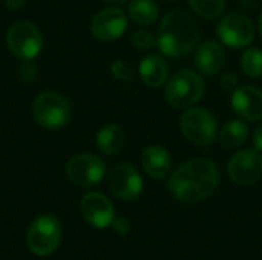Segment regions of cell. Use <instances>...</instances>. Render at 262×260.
Segmentation results:
<instances>
[{"label":"cell","mask_w":262,"mask_h":260,"mask_svg":"<svg viewBox=\"0 0 262 260\" xmlns=\"http://www.w3.org/2000/svg\"><path fill=\"white\" fill-rule=\"evenodd\" d=\"M180 129L183 136L196 146H210L218 136L216 118L201 107H189V110L181 115Z\"/></svg>","instance_id":"5"},{"label":"cell","mask_w":262,"mask_h":260,"mask_svg":"<svg viewBox=\"0 0 262 260\" xmlns=\"http://www.w3.org/2000/svg\"><path fill=\"white\" fill-rule=\"evenodd\" d=\"M241 69L252 78L262 77V51L258 48H249L241 55Z\"/></svg>","instance_id":"22"},{"label":"cell","mask_w":262,"mask_h":260,"mask_svg":"<svg viewBox=\"0 0 262 260\" xmlns=\"http://www.w3.org/2000/svg\"><path fill=\"white\" fill-rule=\"evenodd\" d=\"M203 77L190 69L178 70L166 84L164 95L170 106L177 109H189L204 95Z\"/></svg>","instance_id":"3"},{"label":"cell","mask_w":262,"mask_h":260,"mask_svg":"<svg viewBox=\"0 0 262 260\" xmlns=\"http://www.w3.org/2000/svg\"><path fill=\"white\" fill-rule=\"evenodd\" d=\"M126 28L127 17L120 8H104L91 21V34L98 41H114L124 34Z\"/></svg>","instance_id":"12"},{"label":"cell","mask_w":262,"mask_h":260,"mask_svg":"<svg viewBox=\"0 0 262 260\" xmlns=\"http://www.w3.org/2000/svg\"><path fill=\"white\" fill-rule=\"evenodd\" d=\"M61 242V224L54 215L37 218L28 230L26 244L35 256L52 254Z\"/></svg>","instance_id":"6"},{"label":"cell","mask_w":262,"mask_h":260,"mask_svg":"<svg viewBox=\"0 0 262 260\" xmlns=\"http://www.w3.org/2000/svg\"><path fill=\"white\" fill-rule=\"evenodd\" d=\"M104 2H107V3H111V5H121V3H124V2H127V0H104Z\"/></svg>","instance_id":"30"},{"label":"cell","mask_w":262,"mask_h":260,"mask_svg":"<svg viewBox=\"0 0 262 260\" xmlns=\"http://www.w3.org/2000/svg\"><path fill=\"white\" fill-rule=\"evenodd\" d=\"M258 29H259V34H261L262 37V12L261 15H259V20H258Z\"/></svg>","instance_id":"31"},{"label":"cell","mask_w":262,"mask_h":260,"mask_svg":"<svg viewBox=\"0 0 262 260\" xmlns=\"http://www.w3.org/2000/svg\"><path fill=\"white\" fill-rule=\"evenodd\" d=\"M249 136V127L241 120H232L229 121L218 135L220 144L226 150H235L241 147Z\"/></svg>","instance_id":"19"},{"label":"cell","mask_w":262,"mask_h":260,"mask_svg":"<svg viewBox=\"0 0 262 260\" xmlns=\"http://www.w3.org/2000/svg\"><path fill=\"white\" fill-rule=\"evenodd\" d=\"M221 87L224 90H229V92H235L238 87H239V81H238V77L233 74V72H226L221 75Z\"/></svg>","instance_id":"24"},{"label":"cell","mask_w":262,"mask_h":260,"mask_svg":"<svg viewBox=\"0 0 262 260\" xmlns=\"http://www.w3.org/2000/svg\"><path fill=\"white\" fill-rule=\"evenodd\" d=\"M169 75V67L158 54L146 55L140 63V77L149 87H160Z\"/></svg>","instance_id":"17"},{"label":"cell","mask_w":262,"mask_h":260,"mask_svg":"<svg viewBox=\"0 0 262 260\" xmlns=\"http://www.w3.org/2000/svg\"><path fill=\"white\" fill-rule=\"evenodd\" d=\"M112 227H114L115 233H118V234H127L130 231V222L123 216L121 218H114Z\"/></svg>","instance_id":"26"},{"label":"cell","mask_w":262,"mask_h":260,"mask_svg":"<svg viewBox=\"0 0 262 260\" xmlns=\"http://www.w3.org/2000/svg\"><path fill=\"white\" fill-rule=\"evenodd\" d=\"M226 63L224 48L213 40L201 43L195 54V66L203 75H215L221 72Z\"/></svg>","instance_id":"15"},{"label":"cell","mask_w":262,"mask_h":260,"mask_svg":"<svg viewBox=\"0 0 262 260\" xmlns=\"http://www.w3.org/2000/svg\"><path fill=\"white\" fill-rule=\"evenodd\" d=\"M189 5L198 17L213 20L224 12L226 0H189Z\"/></svg>","instance_id":"21"},{"label":"cell","mask_w":262,"mask_h":260,"mask_svg":"<svg viewBox=\"0 0 262 260\" xmlns=\"http://www.w3.org/2000/svg\"><path fill=\"white\" fill-rule=\"evenodd\" d=\"M229 176L239 185H252L262 178V155L256 149L235 153L227 166Z\"/></svg>","instance_id":"11"},{"label":"cell","mask_w":262,"mask_h":260,"mask_svg":"<svg viewBox=\"0 0 262 260\" xmlns=\"http://www.w3.org/2000/svg\"><path fill=\"white\" fill-rule=\"evenodd\" d=\"M130 43L134 48H137L140 51H149L150 48H154L157 44V38L147 29H137L130 35Z\"/></svg>","instance_id":"23"},{"label":"cell","mask_w":262,"mask_h":260,"mask_svg":"<svg viewBox=\"0 0 262 260\" xmlns=\"http://www.w3.org/2000/svg\"><path fill=\"white\" fill-rule=\"evenodd\" d=\"M200 41L196 20L183 12L172 11L163 17L157 31V46L166 57L181 58L190 54Z\"/></svg>","instance_id":"2"},{"label":"cell","mask_w":262,"mask_h":260,"mask_svg":"<svg viewBox=\"0 0 262 260\" xmlns=\"http://www.w3.org/2000/svg\"><path fill=\"white\" fill-rule=\"evenodd\" d=\"M6 44L17 58L34 60L43 49V35L34 23L15 21L6 32Z\"/></svg>","instance_id":"7"},{"label":"cell","mask_w":262,"mask_h":260,"mask_svg":"<svg viewBox=\"0 0 262 260\" xmlns=\"http://www.w3.org/2000/svg\"><path fill=\"white\" fill-rule=\"evenodd\" d=\"M252 141H253V147H255L256 150L262 152V123L261 124H258L256 129L253 130V138H252Z\"/></svg>","instance_id":"27"},{"label":"cell","mask_w":262,"mask_h":260,"mask_svg":"<svg viewBox=\"0 0 262 260\" xmlns=\"http://www.w3.org/2000/svg\"><path fill=\"white\" fill-rule=\"evenodd\" d=\"M232 107L246 121L262 120V90L255 86H241L232 95Z\"/></svg>","instance_id":"14"},{"label":"cell","mask_w":262,"mask_h":260,"mask_svg":"<svg viewBox=\"0 0 262 260\" xmlns=\"http://www.w3.org/2000/svg\"><path fill=\"white\" fill-rule=\"evenodd\" d=\"M221 41L230 48H246L255 38V26L244 14H227L221 18L216 28Z\"/></svg>","instance_id":"10"},{"label":"cell","mask_w":262,"mask_h":260,"mask_svg":"<svg viewBox=\"0 0 262 260\" xmlns=\"http://www.w3.org/2000/svg\"><path fill=\"white\" fill-rule=\"evenodd\" d=\"M241 2H243V5H244V6H247V8L255 6V3H256V0H241Z\"/></svg>","instance_id":"29"},{"label":"cell","mask_w":262,"mask_h":260,"mask_svg":"<svg viewBox=\"0 0 262 260\" xmlns=\"http://www.w3.org/2000/svg\"><path fill=\"white\" fill-rule=\"evenodd\" d=\"M25 3H26V0H3V5H5L8 9H14V11L23 8Z\"/></svg>","instance_id":"28"},{"label":"cell","mask_w":262,"mask_h":260,"mask_svg":"<svg viewBox=\"0 0 262 260\" xmlns=\"http://www.w3.org/2000/svg\"><path fill=\"white\" fill-rule=\"evenodd\" d=\"M218 185V166L206 158H195L181 164L167 181L173 198L184 204H196L207 199L215 193Z\"/></svg>","instance_id":"1"},{"label":"cell","mask_w":262,"mask_h":260,"mask_svg":"<svg viewBox=\"0 0 262 260\" xmlns=\"http://www.w3.org/2000/svg\"><path fill=\"white\" fill-rule=\"evenodd\" d=\"M141 166L149 176L164 179L172 172L173 161L167 149L163 146H149L141 153Z\"/></svg>","instance_id":"16"},{"label":"cell","mask_w":262,"mask_h":260,"mask_svg":"<svg viewBox=\"0 0 262 260\" xmlns=\"http://www.w3.org/2000/svg\"><path fill=\"white\" fill-rule=\"evenodd\" d=\"M104 175L106 162L97 155L81 153L71 158L66 164L68 179L80 188H91L100 184Z\"/></svg>","instance_id":"8"},{"label":"cell","mask_w":262,"mask_h":260,"mask_svg":"<svg viewBox=\"0 0 262 260\" xmlns=\"http://www.w3.org/2000/svg\"><path fill=\"white\" fill-rule=\"evenodd\" d=\"M80 208L84 221L100 230L112 225V221L115 218L112 202L103 193L98 192H91L84 195Z\"/></svg>","instance_id":"13"},{"label":"cell","mask_w":262,"mask_h":260,"mask_svg":"<svg viewBox=\"0 0 262 260\" xmlns=\"http://www.w3.org/2000/svg\"><path fill=\"white\" fill-rule=\"evenodd\" d=\"M32 116L45 129L55 130L64 127L71 120L68 100L57 92H41L32 101Z\"/></svg>","instance_id":"4"},{"label":"cell","mask_w":262,"mask_h":260,"mask_svg":"<svg viewBox=\"0 0 262 260\" xmlns=\"http://www.w3.org/2000/svg\"><path fill=\"white\" fill-rule=\"evenodd\" d=\"M107 187L111 193L126 202L135 201L143 192V179L130 164H117L107 173Z\"/></svg>","instance_id":"9"},{"label":"cell","mask_w":262,"mask_h":260,"mask_svg":"<svg viewBox=\"0 0 262 260\" xmlns=\"http://www.w3.org/2000/svg\"><path fill=\"white\" fill-rule=\"evenodd\" d=\"M18 75H20V78L25 80V81H32V80L37 77V69H35V66L31 63V60H26V61L21 63V66L18 67Z\"/></svg>","instance_id":"25"},{"label":"cell","mask_w":262,"mask_h":260,"mask_svg":"<svg viewBox=\"0 0 262 260\" xmlns=\"http://www.w3.org/2000/svg\"><path fill=\"white\" fill-rule=\"evenodd\" d=\"M129 17L140 26L152 25L160 14V8L154 0H132L127 6Z\"/></svg>","instance_id":"20"},{"label":"cell","mask_w":262,"mask_h":260,"mask_svg":"<svg viewBox=\"0 0 262 260\" xmlns=\"http://www.w3.org/2000/svg\"><path fill=\"white\" fill-rule=\"evenodd\" d=\"M169 2H177V0H169Z\"/></svg>","instance_id":"32"},{"label":"cell","mask_w":262,"mask_h":260,"mask_svg":"<svg viewBox=\"0 0 262 260\" xmlns=\"http://www.w3.org/2000/svg\"><path fill=\"white\" fill-rule=\"evenodd\" d=\"M95 143H97L98 150L103 155L112 156V155H117L123 149L126 143V133L120 126L107 124L98 130Z\"/></svg>","instance_id":"18"}]
</instances>
